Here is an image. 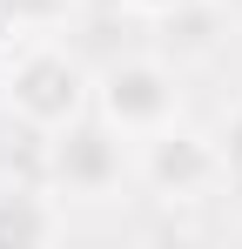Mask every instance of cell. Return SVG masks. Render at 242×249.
Returning a JSON list of instances; mask_svg holds the SVG:
<instances>
[{"mask_svg": "<svg viewBox=\"0 0 242 249\" xmlns=\"http://www.w3.org/2000/svg\"><path fill=\"white\" fill-rule=\"evenodd\" d=\"M0 94H7V108L34 128V135H54V128L81 122V115L94 108V74H87L54 34H34V41H20L0 61Z\"/></svg>", "mask_w": 242, "mask_h": 249, "instance_id": "obj_1", "label": "cell"}, {"mask_svg": "<svg viewBox=\"0 0 242 249\" xmlns=\"http://www.w3.org/2000/svg\"><path fill=\"white\" fill-rule=\"evenodd\" d=\"M128 175H135V142L115 135L94 108L47 135V189L61 202H115Z\"/></svg>", "mask_w": 242, "mask_h": 249, "instance_id": "obj_2", "label": "cell"}, {"mask_svg": "<svg viewBox=\"0 0 242 249\" xmlns=\"http://www.w3.org/2000/svg\"><path fill=\"white\" fill-rule=\"evenodd\" d=\"M94 115L115 128V135H128V142L182 122V68H175L168 54L108 61V68L94 74Z\"/></svg>", "mask_w": 242, "mask_h": 249, "instance_id": "obj_3", "label": "cell"}, {"mask_svg": "<svg viewBox=\"0 0 242 249\" xmlns=\"http://www.w3.org/2000/svg\"><path fill=\"white\" fill-rule=\"evenodd\" d=\"M135 175L155 189L161 202H202L229 175V162H222V142L215 135H195V128L168 122V128H155V135L135 142Z\"/></svg>", "mask_w": 242, "mask_h": 249, "instance_id": "obj_4", "label": "cell"}, {"mask_svg": "<svg viewBox=\"0 0 242 249\" xmlns=\"http://www.w3.org/2000/svg\"><path fill=\"white\" fill-rule=\"evenodd\" d=\"M61 236H68V202L54 189H0V249L61 243Z\"/></svg>", "mask_w": 242, "mask_h": 249, "instance_id": "obj_5", "label": "cell"}, {"mask_svg": "<svg viewBox=\"0 0 242 249\" xmlns=\"http://www.w3.org/2000/svg\"><path fill=\"white\" fill-rule=\"evenodd\" d=\"M161 27V54L182 68V61H208L215 41H222V14H215V0H189V7H175Z\"/></svg>", "mask_w": 242, "mask_h": 249, "instance_id": "obj_6", "label": "cell"}, {"mask_svg": "<svg viewBox=\"0 0 242 249\" xmlns=\"http://www.w3.org/2000/svg\"><path fill=\"white\" fill-rule=\"evenodd\" d=\"M81 0H7V14H14V27L34 41V34H54V27H68V14H74Z\"/></svg>", "mask_w": 242, "mask_h": 249, "instance_id": "obj_7", "label": "cell"}, {"mask_svg": "<svg viewBox=\"0 0 242 249\" xmlns=\"http://www.w3.org/2000/svg\"><path fill=\"white\" fill-rule=\"evenodd\" d=\"M128 14H141V20H168L175 7H189V0H121Z\"/></svg>", "mask_w": 242, "mask_h": 249, "instance_id": "obj_8", "label": "cell"}, {"mask_svg": "<svg viewBox=\"0 0 242 249\" xmlns=\"http://www.w3.org/2000/svg\"><path fill=\"white\" fill-rule=\"evenodd\" d=\"M222 162H229V175L242 168V115L229 122V135H222Z\"/></svg>", "mask_w": 242, "mask_h": 249, "instance_id": "obj_9", "label": "cell"}, {"mask_svg": "<svg viewBox=\"0 0 242 249\" xmlns=\"http://www.w3.org/2000/svg\"><path fill=\"white\" fill-rule=\"evenodd\" d=\"M20 41H27V34L14 27V14H7V0H0V61H7V54H14Z\"/></svg>", "mask_w": 242, "mask_h": 249, "instance_id": "obj_10", "label": "cell"}]
</instances>
